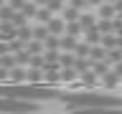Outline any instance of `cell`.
<instances>
[{
  "label": "cell",
  "instance_id": "cell-14",
  "mask_svg": "<svg viewBox=\"0 0 122 114\" xmlns=\"http://www.w3.org/2000/svg\"><path fill=\"white\" fill-rule=\"evenodd\" d=\"M94 15H89V13H84V15H79V25H81V30H86V28H92L94 25Z\"/></svg>",
  "mask_w": 122,
  "mask_h": 114
},
{
  "label": "cell",
  "instance_id": "cell-10",
  "mask_svg": "<svg viewBox=\"0 0 122 114\" xmlns=\"http://www.w3.org/2000/svg\"><path fill=\"white\" fill-rule=\"evenodd\" d=\"M61 48L74 53V48H76V38H74V36H69V33H66V36H61Z\"/></svg>",
  "mask_w": 122,
  "mask_h": 114
},
{
  "label": "cell",
  "instance_id": "cell-9",
  "mask_svg": "<svg viewBox=\"0 0 122 114\" xmlns=\"http://www.w3.org/2000/svg\"><path fill=\"white\" fill-rule=\"evenodd\" d=\"M64 33H69V36H79V33H84L81 25H79V20H66V28H64Z\"/></svg>",
  "mask_w": 122,
  "mask_h": 114
},
{
  "label": "cell",
  "instance_id": "cell-16",
  "mask_svg": "<svg viewBox=\"0 0 122 114\" xmlns=\"http://www.w3.org/2000/svg\"><path fill=\"white\" fill-rule=\"evenodd\" d=\"M61 13H64V20H79V15H81L74 5H71V8H64Z\"/></svg>",
  "mask_w": 122,
  "mask_h": 114
},
{
  "label": "cell",
  "instance_id": "cell-25",
  "mask_svg": "<svg viewBox=\"0 0 122 114\" xmlns=\"http://www.w3.org/2000/svg\"><path fill=\"white\" fill-rule=\"evenodd\" d=\"M69 3H71L76 10H84V8H89V3H86V0H69Z\"/></svg>",
  "mask_w": 122,
  "mask_h": 114
},
{
  "label": "cell",
  "instance_id": "cell-21",
  "mask_svg": "<svg viewBox=\"0 0 122 114\" xmlns=\"http://www.w3.org/2000/svg\"><path fill=\"white\" fill-rule=\"evenodd\" d=\"M59 66L61 68H64V66H74V56H71V51L64 53V56H59Z\"/></svg>",
  "mask_w": 122,
  "mask_h": 114
},
{
  "label": "cell",
  "instance_id": "cell-7",
  "mask_svg": "<svg viewBox=\"0 0 122 114\" xmlns=\"http://www.w3.org/2000/svg\"><path fill=\"white\" fill-rule=\"evenodd\" d=\"M15 13H18V10H15L13 5H5V3L0 5V20H13Z\"/></svg>",
  "mask_w": 122,
  "mask_h": 114
},
{
  "label": "cell",
  "instance_id": "cell-28",
  "mask_svg": "<svg viewBox=\"0 0 122 114\" xmlns=\"http://www.w3.org/2000/svg\"><path fill=\"white\" fill-rule=\"evenodd\" d=\"M33 3H36L38 8H41V5H46V3H48V0H33Z\"/></svg>",
  "mask_w": 122,
  "mask_h": 114
},
{
  "label": "cell",
  "instance_id": "cell-2",
  "mask_svg": "<svg viewBox=\"0 0 122 114\" xmlns=\"http://www.w3.org/2000/svg\"><path fill=\"white\" fill-rule=\"evenodd\" d=\"M0 96H13V99H23V101H51V99H61V91L51 89L48 84L10 81V84H0Z\"/></svg>",
  "mask_w": 122,
  "mask_h": 114
},
{
  "label": "cell",
  "instance_id": "cell-13",
  "mask_svg": "<svg viewBox=\"0 0 122 114\" xmlns=\"http://www.w3.org/2000/svg\"><path fill=\"white\" fill-rule=\"evenodd\" d=\"M99 15H102V18H114L117 10H114L112 3H104V5H99Z\"/></svg>",
  "mask_w": 122,
  "mask_h": 114
},
{
  "label": "cell",
  "instance_id": "cell-12",
  "mask_svg": "<svg viewBox=\"0 0 122 114\" xmlns=\"http://www.w3.org/2000/svg\"><path fill=\"white\" fill-rule=\"evenodd\" d=\"M36 18H38L41 23H48V20L53 18V10H48L46 5H41V8H38V13H36Z\"/></svg>",
  "mask_w": 122,
  "mask_h": 114
},
{
  "label": "cell",
  "instance_id": "cell-6",
  "mask_svg": "<svg viewBox=\"0 0 122 114\" xmlns=\"http://www.w3.org/2000/svg\"><path fill=\"white\" fill-rule=\"evenodd\" d=\"M84 33H86V43H97V41H102V30L97 28V23H94L92 28H86Z\"/></svg>",
  "mask_w": 122,
  "mask_h": 114
},
{
  "label": "cell",
  "instance_id": "cell-4",
  "mask_svg": "<svg viewBox=\"0 0 122 114\" xmlns=\"http://www.w3.org/2000/svg\"><path fill=\"white\" fill-rule=\"evenodd\" d=\"M46 25H48V33H53V36H61V33H64V28H66V20H64V18H51Z\"/></svg>",
  "mask_w": 122,
  "mask_h": 114
},
{
  "label": "cell",
  "instance_id": "cell-15",
  "mask_svg": "<svg viewBox=\"0 0 122 114\" xmlns=\"http://www.w3.org/2000/svg\"><path fill=\"white\" fill-rule=\"evenodd\" d=\"M104 86H107V89L120 86V74H104Z\"/></svg>",
  "mask_w": 122,
  "mask_h": 114
},
{
  "label": "cell",
  "instance_id": "cell-11",
  "mask_svg": "<svg viewBox=\"0 0 122 114\" xmlns=\"http://www.w3.org/2000/svg\"><path fill=\"white\" fill-rule=\"evenodd\" d=\"M18 38H20L23 43H28L30 38H33V30H30L28 25H25V23H23V25H18Z\"/></svg>",
  "mask_w": 122,
  "mask_h": 114
},
{
  "label": "cell",
  "instance_id": "cell-29",
  "mask_svg": "<svg viewBox=\"0 0 122 114\" xmlns=\"http://www.w3.org/2000/svg\"><path fill=\"white\" fill-rule=\"evenodd\" d=\"M86 3H89V5H99V3H102V0H86Z\"/></svg>",
  "mask_w": 122,
  "mask_h": 114
},
{
  "label": "cell",
  "instance_id": "cell-20",
  "mask_svg": "<svg viewBox=\"0 0 122 114\" xmlns=\"http://www.w3.org/2000/svg\"><path fill=\"white\" fill-rule=\"evenodd\" d=\"M89 51H92V43H86V41H84L81 46L76 43V48H74V53H76V56H89Z\"/></svg>",
  "mask_w": 122,
  "mask_h": 114
},
{
  "label": "cell",
  "instance_id": "cell-26",
  "mask_svg": "<svg viewBox=\"0 0 122 114\" xmlns=\"http://www.w3.org/2000/svg\"><path fill=\"white\" fill-rule=\"evenodd\" d=\"M112 5H114V10H117V15H122V0H114Z\"/></svg>",
  "mask_w": 122,
  "mask_h": 114
},
{
  "label": "cell",
  "instance_id": "cell-1",
  "mask_svg": "<svg viewBox=\"0 0 122 114\" xmlns=\"http://www.w3.org/2000/svg\"><path fill=\"white\" fill-rule=\"evenodd\" d=\"M71 112H109V109H122V96L112 94H99V91H79V94H61Z\"/></svg>",
  "mask_w": 122,
  "mask_h": 114
},
{
  "label": "cell",
  "instance_id": "cell-22",
  "mask_svg": "<svg viewBox=\"0 0 122 114\" xmlns=\"http://www.w3.org/2000/svg\"><path fill=\"white\" fill-rule=\"evenodd\" d=\"M104 56H107L104 48H92V51H89V58L92 61H104Z\"/></svg>",
  "mask_w": 122,
  "mask_h": 114
},
{
  "label": "cell",
  "instance_id": "cell-30",
  "mask_svg": "<svg viewBox=\"0 0 122 114\" xmlns=\"http://www.w3.org/2000/svg\"><path fill=\"white\" fill-rule=\"evenodd\" d=\"M102 3H114V0H102Z\"/></svg>",
  "mask_w": 122,
  "mask_h": 114
},
{
  "label": "cell",
  "instance_id": "cell-8",
  "mask_svg": "<svg viewBox=\"0 0 122 114\" xmlns=\"http://www.w3.org/2000/svg\"><path fill=\"white\" fill-rule=\"evenodd\" d=\"M20 13H23V18H36V13H38V5L36 3H23V8H20Z\"/></svg>",
  "mask_w": 122,
  "mask_h": 114
},
{
  "label": "cell",
  "instance_id": "cell-18",
  "mask_svg": "<svg viewBox=\"0 0 122 114\" xmlns=\"http://www.w3.org/2000/svg\"><path fill=\"white\" fill-rule=\"evenodd\" d=\"M46 36H48V25H38V28H33V38H36V41H46Z\"/></svg>",
  "mask_w": 122,
  "mask_h": 114
},
{
  "label": "cell",
  "instance_id": "cell-17",
  "mask_svg": "<svg viewBox=\"0 0 122 114\" xmlns=\"http://www.w3.org/2000/svg\"><path fill=\"white\" fill-rule=\"evenodd\" d=\"M97 28L102 30V36H104V33H112V30H114V25H112V18H104V20H99V23H97Z\"/></svg>",
  "mask_w": 122,
  "mask_h": 114
},
{
  "label": "cell",
  "instance_id": "cell-5",
  "mask_svg": "<svg viewBox=\"0 0 122 114\" xmlns=\"http://www.w3.org/2000/svg\"><path fill=\"white\" fill-rule=\"evenodd\" d=\"M25 81H33V84H43V68L41 66H33L25 74Z\"/></svg>",
  "mask_w": 122,
  "mask_h": 114
},
{
  "label": "cell",
  "instance_id": "cell-19",
  "mask_svg": "<svg viewBox=\"0 0 122 114\" xmlns=\"http://www.w3.org/2000/svg\"><path fill=\"white\" fill-rule=\"evenodd\" d=\"M10 79H13V81H25V71H23V68H13L10 66Z\"/></svg>",
  "mask_w": 122,
  "mask_h": 114
},
{
  "label": "cell",
  "instance_id": "cell-27",
  "mask_svg": "<svg viewBox=\"0 0 122 114\" xmlns=\"http://www.w3.org/2000/svg\"><path fill=\"white\" fill-rule=\"evenodd\" d=\"M84 81H86V84H94V81H97V74H89V76H84Z\"/></svg>",
  "mask_w": 122,
  "mask_h": 114
},
{
  "label": "cell",
  "instance_id": "cell-23",
  "mask_svg": "<svg viewBox=\"0 0 122 114\" xmlns=\"http://www.w3.org/2000/svg\"><path fill=\"white\" fill-rule=\"evenodd\" d=\"M46 8L56 13V10H64V3H61V0H48V3H46Z\"/></svg>",
  "mask_w": 122,
  "mask_h": 114
},
{
  "label": "cell",
  "instance_id": "cell-3",
  "mask_svg": "<svg viewBox=\"0 0 122 114\" xmlns=\"http://www.w3.org/2000/svg\"><path fill=\"white\" fill-rule=\"evenodd\" d=\"M41 106L36 101H23V99H13V96H0V112H10V114H30L38 112Z\"/></svg>",
  "mask_w": 122,
  "mask_h": 114
},
{
  "label": "cell",
  "instance_id": "cell-24",
  "mask_svg": "<svg viewBox=\"0 0 122 114\" xmlns=\"http://www.w3.org/2000/svg\"><path fill=\"white\" fill-rule=\"evenodd\" d=\"M0 66H5V68L15 66V56H0Z\"/></svg>",
  "mask_w": 122,
  "mask_h": 114
},
{
  "label": "cell",
  "instance_id": "cell-31",
  "mask_svg": "<svg viewBox=\"0 0 122 114\" xmlns=\"http://www.w3.org/2000/svg\"><path fill=\"white\" fill-rule=\"evenodd\" d=\"M3 3H5V0H0V5H3Z\"/></svg>",
  "mask_w": 122,
  "mask_h": 114
}]
</instances>
